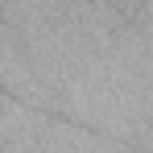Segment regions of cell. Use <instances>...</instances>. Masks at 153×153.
Segmentation results:
<instances>
[{
  "label": "cell",
  "mask_w": 153,
  "mask_h": 153,
  "mask_svg": "<svg viewBox=\"0 0 153 153\" xmlns=\"http://www.w3.org/2000/svg\"><path fill=\"white\" fill-rule=\"evenodd\" d=\"M120 13H124L128 21H137V25H149V0H112Z\"/></svg>",
  "instance_id": "6da1fadb"
}]
</instances>
